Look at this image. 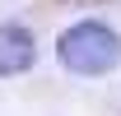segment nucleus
Masks as SVG:
<instances>
[{
    "label": "nucleus",
    "mask_w": 121,
    "mask_h": 116,
    "mask_svg": "<svg viewBox=\"0 0 121 116\" xmlns=\"http://www.w3.org/2000/svg\"><path fill=\"white\" fill-rule=\"evenodd\" d=\"M56 60L70 74H84V79L112 74L121 65V33L103 19H79L56 37Z\"/></svg>",
    "instance_id": "nucleus-1"
},
{
    "label": "nucleus",
    "mask_w": 121,
    "mask_h": 116,
    "mask_svg": "<svg viewBox=\"0 0 121 116\" xmlns=\"http://www.w3.org/2000/svg\"><path fill=\"white\" fill-rule=\"evenodd\" d=\"M33 60H37V37L23 23H0V79L33 70Z\"/></svg>",
    "instance_id": "nucleus-2"
}]
</instances>
